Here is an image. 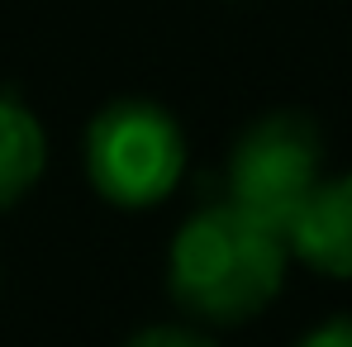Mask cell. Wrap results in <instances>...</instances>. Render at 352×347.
I'll use <instances>...</instances> for the list:
<instances>
[{
    "label": "cell",
    "instance_id": "obj_2",
    "mask_svg": "<svg viewBox=\"0 0 352 347\" xmlns=\"http://www.w3.org/2000/svg\"><path fill=\"white\" fill-rule=\"evenodd\" d=\"M86 176L100 200L148 210L186 176V133L157 100H110L86 128Z\"/></svg>",
    "mask_w": 352,
    "mask_h": 347
},
{
    "label": "cell",
    "instance_id": "obj_3",
    "mask_svg": "<svg viewBox=\"0 0 352 347\" xmlns=\"http://www.w3.org/2000/svg\"><path fill=\"white\" fill-rule=\"evenodd\" d=\"M324 138L309 115L272 110L238 133L229 153V200L286 233L305 195L324 181Z\"/></svg>",
    "mask_w": 352,
    "mask_h": 347
},
{
    "label": "cell",
    "instance_id": "obj_5",
    "mask_svg": "<svg viewBox=\"0 0 352 347\" xmlns=\"http://www.w3.org/2000/svg\"><path fill=\"white\" fill-rule=\"evenodd\" d=\"M43 167H48V133L38 115L19 96L0 91V210L19 205L38 186Z\"/></svg>",
    "mask_w": 352,
    "mask_h": 347
},
{
    "label": "cell",
    "instance_id": "obj_4",
    "mask_svg": "<svg viewBox=\"0 0 352 347\" xmlns=\"http://www.w3.org/2000/svg\"><path fill=\"white\" fill-rule=\"evenodd\" d=\"M286 247L319 276H352V172L319 181L286 224Z\"/></svg>",
    "mask_w": 352,
    "mask_h": 347
},
{
    "label": "cell",
    "instance_id": "obj_6",
    "mask_svg": "<svg viewBox=\"0 0 352 347\" xmlns=\"http://www.w3.org/2000/svg\"><path fill=\"white\" fill-rule=\"evenodd\" d=\"M124 347H219V343L210 333H200V328H186V324H148Z\"/></svg>",
    "mask_w": 352,
    "mask_h": 347
},
{
    "label": "cell",
    "instance_id": "obj_1",
    "mask_svg": "<svg viewBox=\"0 0 352 347\" xmlns=\"http://www.w3.org/2000/svg\"><path fill=\"white\" fill-rule=\"evenodd\" d=\"M291 247L267 219L234 200L195 210L172 238L167 286L172 300L205 324H248L286 286Z\"/></svg>",
    "mask_w": 352,
    "mask_h": 347
},
{
    "label": "cell",
    "instance_id": "obj_7",
    "mask_svg": "<svg viewBox=\"0 0 352 347\" xmlns=\"http://www.w3.org/2000/svg\"><path fill=\"white\" fill-rule=\"evenodd\" d=\"M295 347H352V314H338V319H324L319 328H309Z\"/></svg>",
    "mask_w": 352,
    "mask_h": 347
}]
</instances>
